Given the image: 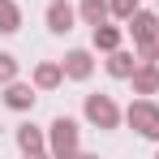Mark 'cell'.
Segmentation results:
<instances>
[{
  "label": "cell",
  "mask_w": 159,
  "mask_h": 159,
  "mask_svg": "<svg viewBox=\"0 0 159 159\" xmlns=\"http://www.w3.org/2000/svg\"><path fill=\"white\" fill-rule=\"evenodd\" d=\"M129 120H133V125H142V133H146V138H159V112H155V107L138 103V107L129 112Z\"/></svg>",
  "instance_id": "1"
},
{
  "label": "cell",
  "mask_w": 159,
  "mask_h": 159,
  "mask_svg": "<svg viewBox=\"0 0 159 159\" xmlns=\"http://www.w3.org/2000/svg\"><path fill=\"white\" fill-rule=\"evenodd\" d=\"M86 112H90V120H99V125H116V107L107 103V99H90Z\"/></svg>",
  "instance_id": "2"
},
{
  "label": "cell",
  "mask_w": 159,
  "mask_h": 159,
  "mask_svg": "<svg viewBox=\"0 0 159 159\" xmlns=\"http://www.w3.org/2000/svg\"><path fill=\"white\" fill-rule=\"evenodd\" d=\"M73 142H78L73 120H56V151H60V155H69V151H73Z\"/></svg>",
  "instance_id": "3"
},
{
  "label": "cell",
  "mask_w": 159,
  "mask_h": 159,
  "mask_svg": "<svg viewBox=\"0 0 159 159\" xmlns=\"http://www.w3.org/2000/svg\"><path fill=\"white\" fill-rule=\"evenodd\" d=\"M0 30H17V9L9 0H0Z\"/></svg>",
  "instance_id": "4"
},
{
  "label": "cell",
  "mask_w": 159,
  "mask_h": 159,
  "mask_svg": "<svg viewBox=\"0 0 159 159\" xmlns=\"http://www.w3.org/2000/svg\"><path fill=\"white\" fill-rule=\"evenodd\" d=\"M69 73H73V78H86V73H90V60H86V52H73V56H69Z\"/></svg>",
  "instance_id": "5"
},
{
  "label": "cell",
  "mask_w": 159,
  "mask_h": 159,
  "mask_svg": "<svg viewBox=\"0 0 159 159\" xmlns=\"http://www.w3.org/2000/svg\"><path fill=\"white\" fill-rule=\"evenodd\" d=\"M133 34H138V39H151V34H155V17H146V13L133 17Z\"/></svg>",
  "instance_id": "6"
},
{
  "label": "cell",
  "mask_w": 159,
  "mask_h": 159,
  "mask_svg": "<svg viewBox=\"0 0 159 159\" xmlns=\"http://www.w3.org/2000/svg\"><path fill=\"white\" fill-rule=\"evenodd\" d=\"M9 103H13V107H26L30 103V90H26V86H13V90H9Z\"/></svg>",
  "instance_id": "7"
},
{
  "label": "cell",
  "mask_w": 159,
  "mask_h": 159,
  "mask_svg": "<svg viewBox=\"0 0 159 159\" xmlns=\"http://www.w3.org/2000/svg\"><path fill=\"white\" fill-rule=\"evenodd\" d=\"M69 9H52V30H69Z\"/></svg>",
  "instance_id": "8"
},
{
  "label": "cell",
  "mask_w": 159,
  "mask_h": 159,
  "mask_svg": "<svg viewBox=\"0 0 159 159\" xmlns=\"http://www.w3.org/2000/svg\"><path fill=\"white\" fill-rule=\"evenodd\" d=\"M95 43L99 48H116V30H95Z\"/></svg>",
  "instance_id": "9"
},
{
  "label": "cell",
  "mask_w": 159,
  "mask_h": 159,
  "mask_svg": "<svg viewBox=\"0 0 159 159\" xmlns=\"http://www.w3.org/2000/svg\"><path fill=\"white\" fill-rule=\"evenodd\" d=\"M86 17H95V22H99V17H103V4H99V0H86Z\"/></svg>",
  "instance_id": "10"
},
{
  "label": "cell",
  "mask_w": 159,
  "mask_h": 159,
  "mask_svg": "<svg viewBox=\"0 0 159 159\" xmlns=\"http://www.w3.org/2000/svg\"><path fill=\"white\" fill-rule=\"evenodd\" d=\"M112 73H129V56H116L112 60Z\"/></svg>",
  "instance_id": "11"
},
{
  "label": "cell",
  "mask_w": 159,
  "mask_h": 159,
  "mask_svg": "<svg viewBox=\"0 0 159 159\" xmlns=\"http://www.w3.org/2000/svg\"><path fill=\"white\" fill-rule=\"evenodd\" d=\"M39 82L43 86H56V69H39Z\"/></svg>",
  "instance_id": "12"
},
{
  "label": "cell",
  "mask_w": 159,
  "mask_h": 159,
  "mask_svg": "<svg viewBox=\"0 0 159 159\" xmlns=\"http://www.w3.org/2000/svg\"><path fill=\"white\" fill-rule=\"evenodd\" d=\"M9 73H13V60H9V56H0V78H9Z\"/></svg>",
  "instance_id": "13"
},
{
  "label": "cell",
  "mask_w": 159,
  "mask_h": 159,
  "mask_svg": "<svg viewBox=\"0 0 159 159\" xmlns=\"http://www.w3.org/2000/svg\"><path fill=\"white\" fill-rule=\"evenodd\" d=\"M116 13H125V17H129V13H133V0H116Z\"/></svg>",
  "instance_id": "14"
}]
</instances>
